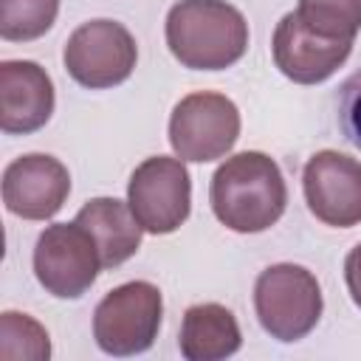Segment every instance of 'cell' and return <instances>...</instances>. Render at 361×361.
<instances>
[{
  "mask_svg": "<svg viewBox=\"0 0 361 361\" xmlns=\"http://www.w3.org/2000/svg\"><path fill=\"white\" fill-rule=\"evenodd\" d=\"M240 138L237 104L212 90L183 96L169 116V144L180 161H217Z\"/></svg>",
  "mask_w": 361,
  "mask_h": 361,
  "instance_id": "obj_5",
  "label": "cell"
},
{
  "mask_svg": "<svg viewBox=\"0 0 361 361\" xmlns=\"http://www.w3.org/2000/svg\"><path fill=\"white\" fill-rule=\"evenodd\" d=\"M76 223L82 228H87V234L96 240L99 254H102V268H116L121 262H127L138 245H141V223L133 214L130 203L124 206L116 197H93L87 200L79 214Z\"/></svg>",
  "mask_w": 361,
  "mask_h": 361,
  "instance_id": "obj_13",
  "label": "cell"
},
{
  "mask_svg": "<svg viewBox=\"0 0 361 361\" xmlns=\"http://www.w3.org/2000/svg\"><path fill=\"white\" fill-rule=\"evenodd\" d=\"M54 113V82L28 59L0 65V127L11 135H28L48 124Z\"/></svg>",
  "mask_w": 361,
  "mask_h": 361,
  "instance_id": "obj_12",
  "label": "cell"
},
{
  "mask_svg": "<svg viewBox=\"0 0 361 361\" xmlns=\"http://www.w3.org/2000/svg\"><path fill=\"white\" fill-rule=\"evenodd\" d=\"M344 282H347V290H350L355 307H361V243L344 259Z\"/></svg>",
  "mask_w": 361,
  "mask_h": 361,
  "instance_id": "obj_19",
  "label": "cell"
},
{
  "mask_svg": "<svg viewBox=\"0 0 361 361\" xmlns=\"http://www.w3.org/2000/svg\"><path fill=\"white\" fill-rule=\"evenodd\" d=\"M296 11L322 37L353 39L361 31V0H299Z\"/></svg>",
  "mask_w": 361,
  "mask_h": 361,
  "instance_id": "obj_17",
  "label": "cell"
},
{
  "mask_svg": "<svg viewBox=\"0 0 361 361\" xmlns=\"http://www.w3.org/2000/svg\"><path fill=\"white\" fill-rule=\"evenodd\" d=\"M338 124L355 147H361V71L353 73L338 90Z\"/></svg>",
  "mask_w": 361,
  "mask_h": 361,
  "instance_id": "obj_18",
  "label": "cell"
},
{
  "mask_svg": "<svg viewBox=\"0 0 361 361\" xmlns=\"http://www.w3.org/2000/svg\"><path fill=\"white\" fill-rule=\"evenodd\" d=\"M302 189L310 214L324 226L350 228L361 223V161L322 149L305 164Z\"/></svg>",
  "mask_w": 361,
  "mask_h": 361,
  "instance_id": "obj_9",
  "label": "cell"
},
{
  "mask_svg": "<svg viewBox=\"0 0 361 361\" xmlns=\"http://www.w3.org/2000/svg\"><path fill=\"white\" fill-rule=\"evenodd\" d=\"M161 316L164 299L152 282H124L96 305L93 338L107 355H135L152 347Z\"/></svg>",
  "mask_w": 361,
  "mask_h": 361,
  "instance_id": "obj_4",
  "label": "cell"
},
{
  "mask_svg": "<svg viewBox=\"0 0 361 361\" xmlns=\"http://www.w3.org/2000/svg\"><path fill=\"white\" fill-rule=\"evenodd\" d=\"M127 203L149 234L180 228L192 209V180L183 161L155 155L138 164L127 183Z\"/></svg>",
  "mask_w": 361,
  "mask_h": 361,
  "instance_id": "obj_8",
  "label": "cell"
},
{
  "mask_svg": "<svg viewBox=\"0 0 361 361\" xmlns=\"http://www.w3.org/2000/svg\"><path fill=\"white\" fill-rule=\"evenodd\" d=\"M214 217L240 234H257L271 228L285 206L288 189L276 161L265 152H237L226 158L209 189Z\"/></svg>",
  "mask_w": 361,
  "mask_h": 361,
  "instance_id": "obj_1",
  "label": "cell"
},
{
  "mask_svg": "<svg viewBox=\"0 0 361 361\" xmlns=\"http://www.w3.org/2000/svg\"><path fill=\"white\" fill-rule=\"evenodd\" d=\"M319 279L293 262L265 268L254 282V310L262 330L276 341L305 338L322 319Z\"/></svg>",
  "mask_w": 361,
  "mask_h": 361,
  "instance_id": "obj_3",
  "label": "cell"
},
{
  "mask_svg": "<svg viewBox=\"0 0 361 361\" xmlns=\"http://www.w3.org/2000/svg\"><path fill=\"white\" fill-rule=\"evenodd\" d=\"M59 11V0H0V37L28 42L42 37Z\"/></svg>",
  "mask_w": 361,
  "mask_h": 361,
  "instance_id": "obj_16",
  "label": "cell"
},
{
  "mask_svg": "<svg viewBox=\"0 0 361 361\" xmlns=\"http://www.w3.org/2000/svg\"><path fill=\"white\" fill-rule=\"evenodd\" d=\"M166 45L192 71H223L243 59L248 23L226 0H180L166 14Z\"/></svg>",
  "mask_w": 361,
  "mask_h": 361,
  "instance_id": "obj_2",
  "label": "cell"
},
{
  "mask_svg": "<svg viewBox=\"0 0 361 361\" xmlns=\"http://www.w3.org/2000/svg\"><path fill=\"white\" fill-rule=\"evenodd\" d=\"M71 195V175L54 155L31 152L14 158L3 172V203L23 220L54 217Z\"/></svg>",
  "mask_w": 361,
  "mask_h": 361,
  "instance_id": "obj_11",
  "label": "cell"
},
{
  "mask_svg": "<svg viewBox=\"0 0 361 361\" xmlns=\"http://www.w3.org/2000/svg\"><path fill=\"white\" fill-rule=\"evenodd\" d=\"M65 71L73 82L90 90H104L121 85L138 59L133 34L116 20L82 23L65 42L62 51Z\"/></svg>",
  "mask_w": 361,
  "mask_h": 361,
  "instance_id": "obj_6",
  "label": "cell"
},
{
  "mask_svg": "<svg viewBox=\"0 0 361 361\" xmlns=\"http://www.w3.org/2000/svg\"><path fill=\"white\" fill-rule=\"evenodd\" d=\"M274 62L296 85H319L330 79L353 51V39L316 34L299 11H288L274 28Z\"/></svg>",
  "mask_w": 361,
  "mask_h": 361,
  "instance_id": "obj_10",
  "label": "cell"
},
{
  "mask_svg": "<svg viewBox=\"0 0 361 361\" xmlns=\"http://www.w3.org/2000/svg\"><path fill=\"white\" fill-rule=\"evenodd\" d=\"M51 341L45 327L28 313L6 310L0 316V358L3 361H45Z\"/></svg>",
  "mask_w": 361,
  "mask_h": 361,
  "instance_id": "obj_15",
  "label": "cell"
},
{
  "mask_svg": "<svg viewBox=\"0 0 361 361\" xmlns=\"http://www.w3.org/2000/svg\"><path fill=\"white\" fill-rule=\"evenodd\" d=\"M102 254L96 240L73 223L48 226L34 245L37 282L56 299H79L99 276Z\"/></svg>",
  "mask_w": 361,
  "mask_h": 361,
  "instance_id": "obj_7",
  "label": "cell"
},
{
  "mask_svg": "<svg viewBox=\"0 0 361 361\" xmlns=\"http://www.w3.org/2000/svg\"><path fill=\"white\" fill-rule=\"evenodd\" d=\"M243 336L234 313L217 302L192 305L180 322V355L189 361H220L240 350Z\"/></svg>",
  "mask_w": 361,
  "mask_h": 361,
  "instance_id": "obj_14",
  "label": "cell"
}]
</instances>
